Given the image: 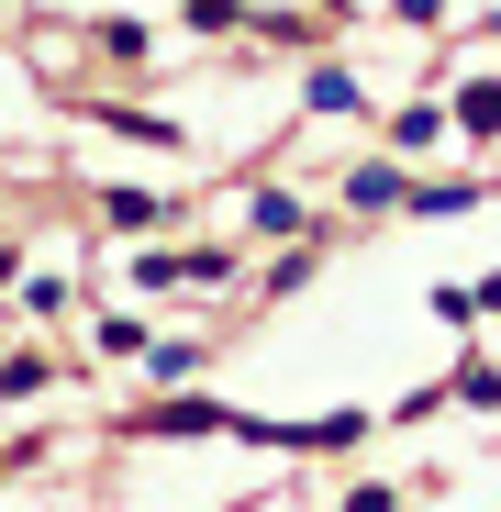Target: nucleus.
<instances>
[{"label":"nucleus","instance_id":"f257e3e1","mask_svg":"<svg viewBox=\"0 0 501 512\" xmlns=\"http://www.w3.org/2000/svg\"><path fill=\"white\" fill-rule=\"evenodd\" d=\"M145 435H234V412H223V401H167Z\"/></svg>","mask_w":501,"mask_h":512},{"label":"nucleus","instance_id":"f03ea898","mask_svg":"<svg viewBox=\"0 0 501 512\" xmlns=\"http://www.w3.org/2000/svg\"><path fill=\"white\" fill-rule=\"evenodd\" d=\"M457 112H468V123H479V134H490V123H501V78H479V90H468V101H457Z\"/></svg>","mask_w":501,"mask_h":512},{"label":"nucleus","instance_id":"7ed1b4c3","mask_svg":"<svg viewBox=\"0 0 501 512\" xmlns=\"http://www.w3.org/2000/svg\"><path fill=\"white\" fill-rule=\"evenodd\" d=\"M346 512H401V501H390V490H357V501H346Z\"/></svg>","mask_w":501,"mask_h":512},{"label":"nucleus","instance_id":"20e7f679","mask_svg":"<svg viewBox=\"0 0 501 512\" xmlns=\"http://www.w3.org/2000/svg\"><path fill=\"white\" fill-rule=\"evenodd\" d=\"M0 268H12V256H0Z\"/></svg>","mask_w":501,"mask_h":512}]
</instances>
